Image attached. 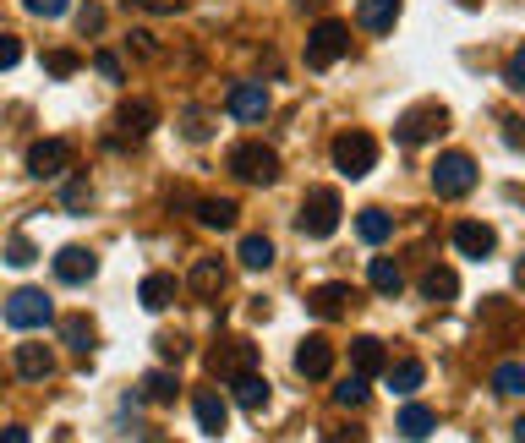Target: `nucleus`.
Wrapping results in <instances>:
<instances>
[{"mask_svg":"<svg viewBox=\"0 0 525 443\" xmlns=\"http://www.w3.org/2000/svg\"><path fill=\"white\" fill-rule=\"evenodd\" d=\"M345 55H350V28L334 22V17H323L318 28L307 33V66L312 72H329V66L345 61Z\"/></svg>","mask_w":525,"mask_h":443,"instance_id":"nucleus-1","label":"nucleus"},{"mask_svg":"<svg viewBox=\"0 0 525 443\" xmlns=\"http://www.w3.org/2000/svg\"><path fill=\"white\" fill-rule=\"evenodd\" d=\"M372 165H378V143H372V132H340L334 137V170L350 181L372 176Z\"/></svg>","mask_w":525,"mask_h":443,"instance_id":"nucleus-2","label":"nucleus"},{"mask_svg":"<svg viewBox=\"0 0 525 443\" xmlns=\"http://www.w3.org/2000/svg\"><path fill=\"white\" fill-rule=\"evenodd\" d=\"M225 159H230V170H236L241 181H252V186H274L279 181V154L268 143H236Z\"/></svg>","mask_w":525,"mask_h":443,"instance_id":"nucleus-3","label":"nucleus"},{"mask_svg":"<svg viewBox=\"0 0 525 443\" xmlns=\"http://www.w3.org/2000/svg\"><path fill=\"white\" fill-rule=\"evenodd\" d=\"M449 132V110L443 104H416V110H405L400 121H394V137L400 143H433V137H443Z\"/></svg>","mask_w":525,"mask_h":443,"instance_id":"nucleus-4","label":"nucleus"},{"mask_svg":"<svg viewBox=\"0 0 525 443\" xmlns=\"http://www.w3.org/2000/svg\"><path fill=\"white\" fill-rule=\"evenodd\" d=\"M340 230V192H329V186H318V192H307V203H301V236L323 241Z\"/></svg>","mask_w":525,"mask_h":443,"instance_id":"nucleus-5","label":"nucleus"},{"mask_svg":"<svg viewBox=\"0 0 525 443\" xmlns=\"http://www.w3.org/2000/svg\"><path fill=\"white\" fill-rule=\"evenodd\" d=\"M50 318H55V307H50L44 290L22 285V290H11V296H6V323H11V329H44Z\"/></svg>","mask_w":525,"mask_h":443,"instance_id":"nucleus-6","label":"nucleus"},{"mask_svg":"<svg viewBox=\"0 0 525 443\" xmlns=\"http://www.w3.org/2000/svg\"><path fill=\"white\" fill-rule=\"evenodd\" d=\"M476 186V159L471 154H438L433 165V192L438 197H465Z\"/></svg>","mask_w":525,"mask_h":443,"instance_id":"nucleus-7","label":"nucleus"},{"mask_svg":"<svg viewBox=\"0 0 525 443\" xmlns=\"http://www.w3.org/2000/svg\"><path fill=\"white\" fill-rule=\"evenodd\" d=\"M66 165H72V143H66V137H44V143L28 148V170H33L39 181L66 176Z\"/></svg>","mask_w":525,"mask_h":443,"instance_id":"nucleus-8","label":"nucleus"},{"mask_svg":"<svg viewBox=\"0 0 525 443\" xmlns=\"http://www.w3.org/2000/svg\"><path fill=\"white\" fill-rule=\"evenodd\" d=\"M350 307H356V290H350L345 279H329V285H318V290L307 296V312H312V318H323V323L345 318Z\"/></svg>","mask_w":525,"mask_h":443,"instance_id":"nucleus-9","label":"nucleus"},{"mask_svg":"<svg viewBox=\"0 0 525 443\" xmlns=\"http://www.w3.org/2000/svg\"><path fill=\"white\" fill-rule=\"evenodd\" d=\"M148 132H154V104L126 99L121 110H115V143H143Z\"/></svg>","mask_w":525,"mask_h":443,"instance_id":"nucleus-10","label":"nucleus"},{"mask_svg":"<svg viewBox=\"0 0 525 443\" xmlns=\"http://www.w3.org/2000/svg\"><path fill=\"white\" fill-rule=\"evenodd\" d=\"M225 110L236 115V121H263L268 115V88L263 83H230V93H225Z\"/></svg>","mask_w":525,"mask_h":443,"instance_id":"nucleus-11","label":"nucleus"},{"mask_svg":"<svg viewBox=\"0 0 525 443\" xmlns=\"http://www.w3.org/2000/svg\"><path fill=\"white\" fill-rule=\"evenodd\" d=\"M454 247H460L471 263H487L493 247H498V236H493V225H482V219H460V225H454Z\"/></svg>","mask_w":525,"mask_h":443,"instance_id":"nucleus-12","label":"nucleus"},{"mask_svg":"<svg viewBox=\"0 0 525 443\" xmlns=\"http://www.w3.org/2000/svg\"><path fill=\"white\" fill-rule=\"evenodd\" d=\"M192 411H197V427H203L208 438H225L230 405H225V394H219V389H197V394H192Z\"/></svg>","mask_w":525,"mask_h":443,"instance_id":"nucleus-13","label":"nucleus"},{"mask_svg":"<svg viewBox=\"0 0 525 443\" xmlns=\"http://www.w3.org/2000/svg\"><path fill=\"white\" fill-rule=\"evenodd\" d=\"M186 285H192V296L219 301V296H225V285H230V268L219 263V258H197L192 274H186Z\"/></svg>","mask_w":525,"mask_h":443,"instance_id":"nucleus-14","label":"nucleus"},{"mask_svg":"<svg viewBox=\"0 0 525 443\" xmlns=\"http://www.w3.org/2000/svg\"><path fill=\"white\" fill-rule=\"evenodd\" d=\"M11 367H17V378L44 383V378L55 372V356H50V345H39V340H22L17 351H11Z\"/></svg>","mask_w":525,"mask_h":443,"instance_id":"nucleus-15","label":"nucleus"},{"mask_svg":"<svg viewBox=\"0 0 525 443\" xmlns=\"http://www.w3.org/2000/svg\"><path fill=\"white\" fill-rule=\"evenodd\" d=\"M208 367H214L219 383H225V378H236V372L258 367V345H252V340H230V345H219V351L208 356Z\"/></svg>","mask_w":525,"mask_h":443,"instance_id":"nucleus-16","label":"nucleus"},{"mask_svg":"<svg viewBox=\"0 0 525 443\" xmlns=\"http://www.w3.org/2000/svg\"><path fill=\"white\" fill-rule=\"evenodd\" d=\"M99 274V258H93L88 247H61L55 252V279H66V285H83V279Z\"/></svg>","mask_w":525,"mask_h":443,"instance_id":"nucleus-17","label":"nucleus"},{"mask_svg":"<svg viewBox=\"0 0 525 443\" xmlns=\"http://www.w3.org/2000/svg\"><path fill=\"white\" fill-rule=\"evenodd\" d=\"M400 11H405V0H361L356 22H361V33H394Z\"/></svg>","mask_w":525,"mask_h":443,"instance_id":"nucleus-18","label":"nucleus"},{"mask_svg":"<svg viewBox=\"0 0 525 443\" xmlns=\"http://www.w3.org/2000/svg\"><path fill=\"white\" fill-rule=\"evenodd\" d=\"M225 383H230V394H236V405H241V411H252V416H258L263 405H268V383H263V372H258V367L236 372V378H225Z\"/></svg>","mask_w":525,"mask_h":443,"instance_id":"nucleus-19","label":"nucleus"},{"mask_svg":"<svg viewBox=\"0 0 525 443\" xmlns=\"http://www.w3.org/2000/svg\"><path fill=\"white\" fill-rule=\"evenodd\" d=\"M296 372L301 378H329L334 372V345L329 340H301L296 345Z\"/></svg>","mask_w":525,"mask_h":443,"instance_id":"nucleus-20","label":"nucleus"},{"mask_svg":"<svg viewBox=\"0 0 525 443\" xmlns=\"http://www.w3.org/2000/svg\"><path fill=\"white\" fill-rule=\"evenodd\" d=\"M350 367H356L361 378H378V372L389 367V351H383V340H372V334L350 340Z\"/></svg>","mask_w":525,"mask_h":443,"instance_id":"nucleus-21","label":"nucleus"},{"mask_svg":"<svg viewBox=\"0 0 525 443\" xmlns=\"http://www.w3.org/2000/svg\"><path fill=\"white\" fill-rule=\"evenodd\" d=\"M236 219H241V208L230 197H203L197 203V225H208V230H236Z\"/></svg>","mask_w":525,"mask_h":443,"instance_id":"nucleus-22","label":"nucleus"},{"mask_svg":"<svg viewBox=\"0 0 525 443\" xmlns=\"http://www.w3.org/2000/svg\"><path fill=\"white\" fill-rule=\"evenodd\" d=\"M175 290H181V285H175V274H148L137 296H143V307H148V312H165L170 301H175Z\"/></svg>","mask_w":525,"mask_h":443,"instance_id":"nucleus-23","label":"nucleus"},{"mask_svg":"<svg viewBox=\"0 0 525 443\" xmlns=\"http://www.w3.org/2000/svg\"><path fill=\"white\" fill-rule=\"evenodd\" d=\"M367 279H372L378 296H400V290H405V274H400V263H394V258H372Z\"/></svg>","mask_w":525,"mask_h":443,"instance_id":"nucleus-24","label":"nucleus"},{"mask_svg":"<svg viewBox=\"0 0 525 443\" xmlns=\"http://www.w3.org/2000/svg\"><path fill=\"white\" fill-rule=\"evenodd\" d=\"M356 236H361V241H367V247H383V241H389V236H394V219H389V214H383V208H367V214H361V219H356Z\"/></svg>","mask_w":525,"mask_h":443,"instance_id":"nucleus-25","label":"nucleus"},{"mask_svg":"<svg viewBox=\"0 0 525 443\" xmlns=\"http://www.w3.org/2000/svg\"><path fill=\"white\" fill-rule=\"evenodd\" d=\"M422 296H427V301H454V296H460V279H454V268H433V274L422 279Z\"/></svg>","mask_w":525,"mask_h":443,"instance_id":"nucleus-26","label":"nucleus"},{"mask_svg":"<svg viewBox=\"0 0 525 443\" xmlns=\"http://www.w3.org/2000/svg\"><path fill=\"white\" fill-rule=\"evenodd\" d=\"M175 389H181V383H175V372H165V367H154L143 378V400H154V405H170Z\"/></svg>","mask_w":525,"mask_h":443,"instance_id":"nucleus-27","label":"nucleus"},{"mask_svg":"<svg viewBox=\"0 0 525 443\" xmlns=\"http://www.w3.org/2000/svg\"><path fill=\"white\" fill-rule=\"evenodd\" d=\"M268 263H274V241H268V236H247V241H241V268L263 274Z\"/></svg>","mask_w":525,"mask_h":443,"instance_id":"nucleus-28","label":"nucleus"},{"mask_svg":"<svg viewBox=\"0 0 525 443\" xmlns=\"http://www.w3.org/2000/svg\"><path fill=\"white\" fill-rule=\"evenodd\" d=\"M88 203H93L88 176H72V181L61 186V208H66V214H88Z\"/></svg>","mask_w":525,"mask_h":443,"instance_id":"nucleus-29","label":"nucleus"},{"mask_svg":"<svg viewBox=\"0 0 525 443\" xmlns=\"http://www.w3.org/2000/svg\"><path fill=\"white\" fill-rule=\"evenodd\" d=\"M394 427H400L405 438H427V433H433V411H427V405H405Z\"/></svg>","mask_w":525,"mask_h":443,"instance_id":"nucleus-30","label":"nucleus"},{"mask_svg":"<svg viewBox=\"0 0 525 443\" xmlns=\"http://www.w3.org/2000/svg\"><path fill=\"white\" fill-rule=\"evenodd\" d=\"M422 378H427V367H422V361H400V367H394V383H389V389L411 400V394L422 389Z\"/></svg>","mask_w":525,"mask_h":443,"instance_id":"nucleus-31","label":"nucleus"},{"mask_svg":"<svg viewBox=\"0 0 525 443\" xmlns=\"http://www.w3.org/2000/svg\"><path fill=\"white\" fill-rule=\"evenodd\" d=\"M493 389L504 394V400H515V394H525V367H520V361H504V367L493 372Z\"/></svg>","mask_w":525,"mask_h":443,"instance_id":"nucleus-32","label":"nucleus"},{"mask_svg":"<svg viewBox=\"0 0 525 443\" xmlns=\"http://www.w3.org/2000/svg\"><path fill=\"white\" fill-rule=\"evenodd\" d=\"M334 405H345V411H361V405H367V378H345L340 389H334Z\"/></svg>","mask_w":525,"mask_h":443,"instance_id":"nucleus-33","label":"nucleus"},{"mask_svg":"<svg viewBox=\"0 0 525 443\" xmlns=\"http://www.w3.org/2000/svg\"><path fill=\"white\" fill-rule=\"evenodd\" d=\"M61 329H66V345H72V351H93V323L88 318H66Z\"/></svg>","mask_w":525,"mask_h":443,"instance_id":"nucleus-34","label":"nucleus"},{"mask_svg":"<svg viewBox=\"0 0 525 443\" xmlns=\"http://www.w3.org/2000/svg\"><path fill=\"white\" fill-rule=\"evenodd\" d=\"M33 258H39V252H33L28 236H11V241H6V263H11V268H28Z\"/></svg>","mask_w":525,"mask_h":443,"instance_id":"nucleus-35","label":"nucleus"},{"mask_svg":"<svg viewBox=\"0 0 525 443\" xmlns=\"http://www.w3.org/2000/svg\"><path fill=\"white\" fill-rule=\"evenodd\" d=\"M77 66H83V61H77L72 50H50V55H44V72H55V77H72Z\"/></svg>","mask_w":525,"mask_h":443,"instance_id":"nucleus-36","label":"nucleus"},{"mask_svg":"<svg viewBox=\"0 0 525 443\" xmlns=\"http://www.w3.org/2000/svg\"><path fill=\"white\" fill-rule=\"evenodd\" d=\"M93 72H99V77H110V83H121V55L99 50V55H93Z\"/></svg>","mask_w":525,"mask_h":443,"instance_id":"nucleus-37","label":"nucleus"},{"mask_svg":"<svg viewBox=\"0 0 525 443\" xmlns=\"http://www.w3.org/2000/svg\"><path fill=\"white\" fill-rule=\"evenodd\" d=\"M17 61H22V39H17V33H0V72L17 66Z\"/></svg>","mask_w":525,"mask_h":443,"instance_id":"nucleus-38","label":"nucleus"},{"mask_svg":"<svg viewBox=\"0 0 525 443\" xmlns=\"http://www.w3.org/2000/svg\"><path fill=\"white\" fill-rule=\"evenodd\" d=\"M504 83L515 88V93L525 88V50H515V55H509V72H504Z\"/></svg>","mask_w":525,"mask_h":443,"instance_id":"nucleus-39","label":"nucleus"},{"mask_svg":"<svg viewBox=\"0 0 525 443\" xmlns=\"http://www.w3.org/2000/svg\"><path fill=\"white\" fill-rule=\"evenodd\" d=\"M22 6H28L33 17H61V11L72 6V0H22Z\"/></svg>","mask_w":525,"mask_h":443,"instance_id":"nucleus-40","label":"nucleus"},{"mask_svg":"<svg viewBox=\"0 0 525 443\" xmlns=\"http://www.w3.org/2000/svg\"><path fill=\"white\" fill-rule=\"evenodd\" d=\"M132 6H143V11H154V17H170V11H181L186 0H132Z\"/></svg>","mask_w":525,"mask_h":443,"instance_id":"nucleus-41","label":"nucleus"},{"mask_svg":"<svg viewBox=\"0 0 525 443\" xmlns=\"http://www.w3.org/2000/svg\"><path fill=\"white\" fill-rule=\"evenodd\" d=\"M159 356L181 361V356H186V340H175V334H165V340H159Z\"/></svg>","mask_w":525,"mask_h":443,"instance_id":"nucleus-42","label":"nucleus"},{"mask_svg":"<svg viewBox=\"0 0 525 443\" xmlns=\"http://www.w3.org/2000/svg\"><path fill=\"white\" fill-rule=\"evenodd\" d=\"M186 137H208V115H203V110L186 115Z\"/></svg>","mask_w":525,"mask_h":443,"instance_id":"nucleus-43","label":"nucleus"},{"mask_svg":"<svg viewBox=\"0 0 525 443\" xmlns=\"http://www.w3.org/2000/svg\"><path fill=\"white\" fill-rule=\"evenodd\" d=\"M77 22H83V33L88 28H104V11L99 6H83V11H77Z\"/></svg>","mask_w":525,"mask_h":443,"instance_id":"nucleus-44","label":"nucleus"}]
</instances>
